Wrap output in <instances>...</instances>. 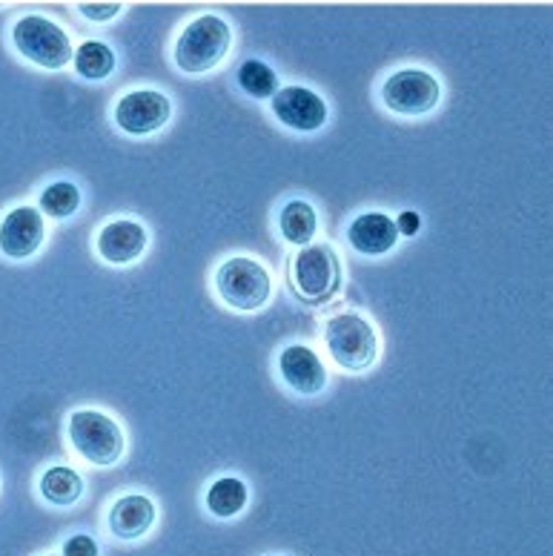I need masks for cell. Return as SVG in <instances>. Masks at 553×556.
<instances>
[{"mask_svg": "<svg viewBox=\"0 0 553 556\" xmlns=\"http://www.w3.org/2000/svg\"><path fill=\"white\" fill-rule=\"evenodd\" d=\"M229 47H232L229 24L222 15L206 12V15L192 17L175 38L173 61L184 75H206L215 66H222L224 58L229 55Z\"/></svg>", "mask_w": 553, "mask_h": 556, "instance_id": "6da1fadb", "label": "cell"}, {"mask_svg": "<svg viewBox=\"0 0 553 556\" xmlns=\"http://www.w3.org/2000/svg\"><path fill=\"white\" fill-rule=\"evenodd\" d=\"M325 348L348 374H364L379 358V333L359 313H336L325 325Z\"/></svg>", "mask_w": 553, "mask_h": 556, "instance_id": "7a4b0ae2", "label": "cell"}, {"mask_svg": "<svg viewBox=\"0 0 553 556\" xmlns=\"http://www.w3.org/2000/svg\"><path fill=\"white\" fill-rule=\"evenodd\" d=\"M213 285L218 299L238 313L261 311L273 295V276L259 258L250 255H232L218 264Z\"/></svg>", "mask_w": 553, "mask_h": 556, "instance_id": "3957f363", "label": "cell"}, {"mask_svg": "<svg viewBox=\"0 0 553 556\" xmlns=\"http://www.w3.org/2000/svg\"><path fill=\"white\" fill-rule=\"evenodd\" d=\"M66 437H70L72 451L96 468L118 465L127 451L121 425L101 410H75L66 421Z\"/></svg>", "mask_w": 553, "mask_h": 556, "instance_id": "277c9868", "label": "cell"}, {"mask_svg": "<svg viewBox=\"0 0 553 556\" xmlns=\"http://www.w3.org/2000/svg\"><path fill=\"white\" fill-rule=\"evenodd\" d=\"M290 285L304 304H327L341 287L339 255L330 244L299 247L290 262Z\"/></svg>", "mask_w": 553, "mask_h": 556, "instance_id": "5b68a950", "label": "cell"}, {"mask_svg": "<svg viewBox=\"0 0 553 556\" xmlns=\"http://www.w3.org/2000/svg\"><path fill=\"white\" fill-rule=\"evenodd\" d=\"M12 43L29 64L40 70H64L75 58L66 29L43 15H24L12 29Z\"/></svg>", "mask_w": 553, "mask_h": 556, "instance_id": "8992f818", "label": "cell"}, {"mask_svg": "<svg viewBox=\"0 0 553 556\" xmlns=\"http://www.w3.org/2000/svg\"><path fill=\"white\" fill-rule=\"evenodd\" d=\"M442 101L436 75L425 70H399L381 84V104L395 115H427Z\"/></svg>", "mask_w": 553, "mask_h": 556, "instance_id": "52a82bcc", "label": "cell"}, {"mask_svg": "<svg viewBox=\"0 0 553 556\" xmlns=\"http://www.w3.org/2000/svg\"><path fill=\"white\" fill-rule=\"evenodd\" d=\"M173 104L159 89H135L115 104V127L127 136H152L169 124Z\"/></svg>", "mask_w": 553, "mask_h": 556, "instance_id": "ba28073f", "label": "cell"}, {"mask_svg": "<svg viewBox=\"0 0 553 556\" xmlns=\"http://www.w3.org/2000/svg\"><path fill=\"white\" fill-rule=\"evenodd\" d=\"M269 110L281 127L293 132H316L327 124L325 98L307 87H281L269 98Z\"/></svg>", "mask_w": 553, "mask_h": 556, "instance_id": "9c48e42d", "label": "cell"}, {"mask_svg": "<svg viewBox=\"0 0 553 556\" xmlns=\"http://www.w3.org/2000/svg\"><path fill=\"white\" fill-rule=\"evenodd\" d=\"M47 239V222L43 213L35 207H15L9 210L0 222V253L12 262L33 258Z\"/></svg>", "mask_w": 553, "mask_h": 556, "instance_id": "30bf717a", "label": "cell"}, {"mask_svg": "<svg viewBox=\"0 0 553 556\" xmlns=\"http://www.w3.org/2000/svg\"><path fill=\"white\" fill-rule=\"evenodd\" d=\"M278 374L285 384L299 396H318L325 393L330 374L316 350L307 344H290L278 353Z\"/></svg>", "mask_w": 553, "mask_h": 556, "instance_id": "8fae6325", "label": "cell"}, {"mask_svg": "<svg viewBox=\"0 0 553 556\" xmlns=\"http://www.w3.org/2000/svg\"><path fill=\"white\" fill-rule=\"evenodd\" d=\"M150 244V236L138 222L129 218H115V222L103 224L96 239V250L106 264L115 267H127V264L138 262Z\"/></svg>", "mask_w": 553, "mask_h": 556, "instance_id": "7c38bea8", "label": "cell"}, {"mask_svg": "<svg viewBox=\"0 0 553 556\" xmlns=\"http://www.w3.org/2000/svg\"><path fill=\"white\" fill-rule=\"evenodd\" d=\"M348 241L359 255L379 258L399 244V230H395L393 218L388 213L373 210V213H362L350 222Z\"/></svg>", "mask_w": 553, "mask_h": 556, "instance_id": "4fadbf2b", "label": "cell"}, {"mask_svg": "<svg viewBox=\"0 0 553 556\" xmlns=\"http://www.w3.org/2000/svg\"><path fill=\"white\" fill-rule=\"evenodd\" d=\"M106 525H110L112 536H118V540H141L155 525V502L150 496H143V493H127L110 508Z\"/></svg>", "mask_w": 553, "mask_h": 556, "instance_id": "5bb4252c", "label": "cell"}, {"mask_svg": "<svg viewBox=\"0 0 553 556\" xmlns=\"http://www.w3.org/2000/svg\"><path fill=\"white\" fill-rule=\"evenodd\" d=\"M40 496L55 508H72L84 496V477L70 465H52L40 477Z\"/></svg>", "mask_w": 553, "mask_h": 556, "instance_id": "9a60e30c", "label": "cell"}, {"mask_svg": "<svg viewBox=\"0 0 553 556\" xmlns=\"http://www.w3.org/2000/svg\"><path fill=\"white\" fill-rule=\"evenodd\" d=\"M278 230H281V236H285L290 244L296 247L313 244V239H316V232H318L316 207H313L310 201H301V199L290 201V204H285L281 213H278Z\"/></svg>", "mask_w": 553, "mask_h": 556, "instance_id": "2e32d148", "label": "cell"}, {"mask_svg": "<svg viewBox=\"0 0 553 556\" xmlns=\"http://www.w3.org/2000/svg\"><path fill=\"white\" fill-rule=\"evenodd\" d=\"M250 491L241 479L222 477L206 488V510L218 519H232L247 508Z\"/></svg>", "mask_w": 553, "mask_h": 556, "instance_id": "e0dca14e", "label": "cell"}, {"mask_svg": "<svg viewBox=\"0 0 553 556\" xmlns=\"http://www.w3.org/2000/svg\"><path fill=\"white\" fill-rule=\"evenodd\" d=\"M72 66L78 72L80 78L87 80H103L110 78L112 70H115V52L112 47H106L103 40H87L75 49V58H72Z\"/></svg>", "mask_w": 553, "mask_h": 556, "instance_id": "ac0fdd59", "label": "cell"}, {"mask_svg": "<svg viewBox=\"0 0 553 556\" xmlns=\"http://www.w3.org/2000/svg\"><path fill=\"white\" fill-rule=\"evenodd\" d=\"M80 207V190L72 181L49 184L47 190L40 192V213H47L55 222L72 218Z\"/></svg>", "mask_w": 553, "mask_h": 556, "instance_id": "d6986e66", "label": "cell"}, {"mask_svg": "<svg viewBox=\"0 0 553 556\" xmlns=\"http://www.w3.org/2000/svg\"><path fill=\"white\" fill-rule=\"evenodd\" d=\"M238 87L244 89L250 98H273L278 92V75L264 61L250 58L238 66Z\"/></svg>", "mask_w": 553, "mask_h": 556, "instance_id": "ffe728a7", "label": "cell"}, {"mask_svg": "<svg viewBox=\"0 0 553 556\" xmlns=\"http://www.w3.org/2000/svg\"><path fill=\"white\" fill-rule=\"evenodd\" d=\"M98 542L89 536V533H75L64 542V554L61 556H98Z\"/></svg>", "mask_w": 553, "mask_h": 556, "instance_id": "44dd1931", "label": "cell"}, {"mask_svg": "<svg viewBox=\"0 0 553 556\" xmlns=\"http://www.w3.org/2000/svg\"><path fill=\"white\" fill-rule=\"evenodd\" d=\"M78 12L89 21H112L124 12V7L121 3H80Z\"/></svg>", "mask_w": 553, "mask_h": 556, "instance_id": "7402d4cb", "label": "cell"}, {"mask_svg": "<svg viewBox=\"0 0 553 556\" xmlns=\"http://www.w3.org/2000/svg\"><path fill=\"white\" fill-rule=\"evenodd\" d=\"M395 230H399V239H413V236H419L422 230V215L413 213V210H404V213H399L393 218Z\"/></svg>", "mask_w": 553, "mask_h": 556, "instance_id": "603a6c76", "label": "cell"}]
</instances>
